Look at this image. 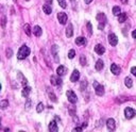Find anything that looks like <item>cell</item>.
I'll list each match as a JSON object with an SVG mask.
<instances>
[{"label": "cell", "instance_id": "cell-23", "mask_svg": "<svg viewBox=\"0 0 136 132\" xmlns=\"http://www.w3.org/2000/svg\"><path fill=\"white\" fill-rule=\"evenodd\" d=\"M125 84H126V86L127 87H132V85H133V81H132V79L130 77H127L126 79H125Z\"/></svg>", "mask_w": 136, "mask_h": 132}, {"label": "cell", "instance_id": "cell-38", "mask_svg": "<svg viewBox=\"0 0 136 132\" xmlns=\"http://www.w3.org/2000/svg\"><path fill=\"white\" fill-rule=\"evenodd\" d=\"M5 22H7V18H5V16L2 17V27L4 28L5 27Z\"/></svg>", "mask_w": 136, "mask_h": 132}, {"label": "cell", "instance_id": "cell-19", "mask_svg": "<svg viewBox=\"0 0 136 132\" xmlns=\"http://www.w3.org/2000/svg\"><path fill=\"white\" fill-rule=\"evenodd\" d=\"M43 11L45 12V13H46L47 15L51 14V12H52V10H51V5H50V4L45 3V4L43 5Z\"/></svg>", "mask_w": 136, "mask_h": 132}, {"label": "cell", "instance_id": "cell-4", "mask_svg": "<svg viewBox=\"0 0 136 132\" xmlns=\"http://www.w3.org/2000/svg\"><path fill=\"white\" fill-rule=\"evenodd\" d=\"M135 114H136L135 113V110L132 109V108H126V109H125V115H126V117L128 119L133 118L135 116Z\"/></svg>", "mask_w": 136, "mask_h": 132}, {"label": "cell", "instance_id": "cell-9", "mask_svg": "<svg viewBox=\"0 0 136 132\" xmlns=\"http://www.w3.org/2000/svg\"><path fill=\"white\" fill-rule=\"evenodd\" d=\"M79 78H80L79 70H78V69H74V70L72 71L71 77H70V81H71V82H77V81L79 80Z\"/></svg>", "mask_w": 136, "mask_h": 132}, {"label": "cell", "instance_id": "cell-30", "mask_svg": "<svg viewBox=\"0 0 136 132\" xmlns=\"http://www.w3.org/2000/svg\"><path fill=\"white\" fill-rule=\"evenodd\" d=\"M0 104H1V108L2 109H5L7 107H9V101L8 100H1V102H0Z\"/></svg>", "mask_w": 136, "mask_h": 132}, {"label": "cell", "instance_id": "cell-42", "mask_svg": "<svg viewBox=\"0 0 136 132\" xmlns=\"http://www.w3.org/2000/svg\"><path fill=\"white\" fill-rule=\"evenodd\" d=\"M45 1H46L47 4H50V5L52 4V0H45Z\"/></svg>", "mask_w": 136, "mask_h": 132}, {"label": "cell", "instance_id": "cell-17", "mask_svg": "<svg viewBox=\"0 0 136 132\" xmlns=\"http://www.w3.org/2000/svg\"><path fill=\"white\" fill-rule=\"evenodd\" d=\"M97 20L99 21V23H105L106 22V16L103 13H99L97 15Z\"/></svg>", "mask_w": 136, "mask_h": 132}, {"label": "cell", "instance_id": "cell-11", "mask_svg": "<svg viewBox=\"0 0 136 132\" xmlns=\"http://www.w3.org/2000/svg\"><path fill=\"white\" fill-rule=\"evenodd\" d=\"M48 128H49V131H51V132H57L58 131V127H57V124L55 121L50 122Z\"/></svg>", "mask_w": 136, "mask_h": 132}, {"label": "cell", "instance_id": "cell-20", "mask_svg": "<svg viewBox=\"0 0 136 132\" xmlns=\"http://www.w3.org/2000/svg\"><path fill=\"white\" fill-rule=\"evenodd\" d=\"M96 69L98 70V71H100V70H102V68L104 67V63H103V61L102 60H98L97 61V63H96Z\"/></svg>", "mask_w": 136, "mask_h": 132}, {"label": "cell", "instance_id": "cell-40", "mask_svg": "<svg viewBox=\"0 0 136 132\" xmlns=\"http://www.w3.org/2000/svg\"><path fill=\"white\" fill-rule=\"evenodd\" d=\"M82 130H83V127H75L73 129V131H82Z\"/></svg>", "mask_w": 136, "mask_h": 132}, {"label": "cell", "instance_id": "cell-14", "mask_svg": "<svg viewBox=\"0 0 136 132\" xmlns=\"http://www.w3.org/2000/svg\"><path fill=\"white\" fill-rule=\"evenodd\" d=\"M50 80H51V84L52 85H61L62 84V79L61 78H58V77L52 76Z\"/></svg>", "mask_w": 136, "mask_h": 132}, {"label": "cell", "instance_id": "cell-16", "mask_svg": "<svg viewBox=\"0 0 136 132\" xmlns=\"http://www.w3.org/2000/svg\"><path fill=\"white\" fill-rule=\"evenodd\" d=\"M33 32H34V35H35V36L39 37L40 35H42V33H43V30H42V28H40L39 26H35L34 29H33Z\"/></svg>", "mask_w": 136, "mask_h": 132}, {"label": "cell", "instance_id": "cell-3", "mask_svg": "<svg viewBox=\"0 0 136 132\" xmlns=\"http://www.w3.org/2000/svg\"><path fill=\"white\" fill-rule=\"evenodd\" d=\"M66 95H67V98H68V101H69V102H71L72 104L77 102V100H78V98H77V95L74 94V92H73V91H71V89H69V91H67Z\"/></svg>", "mask_w": 136, "mask_h": 132}, {"label": "cell", "instance_id": "cell-12", "mask_svg": "<svg viewBox=\"0 0 136 132\" xmlns=\"http://www.w3.org/2000/svg\"><path fill=\"white\" fill-rule=\"evenodd\" d=\"M95 51H96L98 55H103V53L105 52V48H104V46L103 45H101V44H98V45H96V47H95Z\"/></svg>", "mask_w": 136, "mask_h": 132}, {"label": "cell", "instance_id": "cell-34", "mask_svg": "<svg viewBox=\"0 0 136 132\" xmlns=\"http://www.w3.org/2000/svg\"><path fill=\"white\" fill-rule=\"evenodd\" d=\"M86 25H87V29H88V33H89V35H92V34H93V28H92V23H90L89 21H88V22L86 23Z\"/></svg>", "mask_w": 136, "mask_h": 132}, {"label": "cell", "instance_id": "cell-22", "mask_svg": "<svg viewBox=\"0 0 136 132\" xmlns=\"http://www.w3.org/2000/svg\"><path fill=\"white\" fill-rule=\"evenodd\" d=\"M17 77H18L19 79L21 80L22 85H23V86H26V85H27V83H28V81H27V79H26V78L22 76V74H21V73H19V71H18V73H17Z\"/></svg>", "mask_w": 136, "mask_h": 132}, {"label": "cell", "instance_id": "cell-36", "mask_svg": "<svg viewBox=\"0 0 136 132\" xmlns=\"http://www.w3.org/2000/svg\"><path fill=\"white\" fill-rule=\"evenodd\" d=\"M26 107H27V109H30V107H31V100H30V99H28V100H27Z\"/></svg>", "mask_w": 136, "mask_h": 132}, {"label": "cell", "instance_id": "cell-27", "mask_svg": "<svg viewBox=\"0 0 136 132\" xmlns=\"http://www.w3.org/2000/svg\"><path fill=\"white\" fill-rule=\"evenodd\" d=\"M120 13H121V10H120L119 7H114V8H113V14H114V15L118 16Z\"/></svg>", "mask_w": 136, "mask_h": 132}, {"label": "cell", "instance_id": "cell-26", "mask_svg": "<svg viewBox=\"0 0 136 132\" xmlns=\"http://www.w3.org/2000/svg\"><path fill=\"white\" fill-rule=\"evenodd\" d=\"M23 29H25V32H26V34L28 35V36H30V35H31V29H30V25H29V23H26V25L23 26Z\"/></svg>", "mask_w": 136, "mask_h": 132}, {"label": "cell", "instance_id": "cell-43", "mask_svg": "<svg viewBox=\"0 0 136 132\" xmlns=\"http://www.w3.org/2000/svg\"><path fill=\"white\" fill-rule=\"evenodd\" d=\"M92 1H93V0H85V3H86V4H89Z\"/></svg>", "mask_w": 136, "mask_h": 132}, {"label": "cell", "instance_id": "cell-24", "mask_svg": "<svg viewBox=\"0 0 136 132\" xmlns=\"http://www.w3.org/2000/svg\"><path fill=\"white\" fill-rule=\"evenodd\" d=\"M47 92H48V95H49L50 99H51L52 101H54V102H56V101H57L56 96H55L54 94H53V92H52V91H50V88H47Z\"/></svg>", "mask_w": 136, "mask_h": 132}, {"label": "cell", "instance_id": "cell-7", "mask_svg": "<svg viewBox=\"0 0 136 132\" xmlns=\"http://www.w3.org/2000/svg\"><path fill=\"white\" fill-rule=\"evenodd\" d=\"M106 127L110 131H114L116 129V124H115V121L113 118H109L106 121Z\"/></svg>", "mask_w": 136, "mask_h": 132}, {"label": "cell", "instance_id": "cell-41", "mask_svg": "<svg viewBox=\"0 0 136 132\" xmlns=\"http://www.w3.org/2000/svg\"><path fill=\"white\" fill-rule=\"evenodd\" d=\"M132 36H133V38H136V30H134L132 32Z\"/></svg>", "mask_w": 136, "mask_h": 132}, {"label": "cell", "instance_id": "cell-21", "mask_svg": "<svg viewBox=\"0 0 136 132\" xmlns=\"http://www.w3.org/2000/svg\"><path fill=\"white\" fill-rule=\"evenodd\" d=\"M75 44H77V45H79V46H81V45H85V44H86V39H85V37H82V36L77 37V38H75Z\"/></svg>", "mask_w": 136, "mask_h": 132}, {"label": "cell", "instance_id": "cell-44", "mask_svg": "<svg viewBox=\"0 0 136 132\" xmlns=\"http://www.w3.org/2000/svg\"><path fill=\"white\" fill-rule=\"evenodd\" d=\"M121 2H122L123 4H127V3H128V0H121Z\"/></svg>", "mask_w": 136, "mask_h": 132}, {"label": "cell", "instance_id": "cell-10", "mask_svg": "<svg viewBox=\"0 0 136 132\" xmlns=\"http://www.w3.org/2000/svg\"><path fill=\"white\" fill-rule=\"evenodd\" d=\"M66 73H67V68L65 67V66H63V65H60L57 67V69H56L57 76H65V75H66Z\"/></svg>", "mask_w": 136, "mask_h": 132}, {"label": "cell", "instance_id": "cell-32", "mask_svg": "<svg viewBox=\"0 0 136 132\" xmlns=\"http://www.w3.org/2000/svg\"><path fill=\"white\" fill-rule=\"evenodd\" d=\"M86 86H87V81L84 79L83 81H81V89L83 91V89H85V88H86Z\"/></svg>", "mask_w": 136, "mask_h": 132}, {"label": "cell", "instance_id": "cell-2", "mask_svg": "<svg viewBox=\"0 0 136 132\" xmlns=\"http://www.w3.org/2000/svg\"><path fill=\"white\" fill-rule=\"evenodd\" d=\"M94 87H95V92L98 96H103L104 95V87L103 85L99 84L97 81H94Z\"/></svg>", "mask_w": 136, "mask_h": 132}, {"label": "cell", "instance_id": "cell-8", "mask_svg": "<svg viewBox=\"0 0 136 132\" xmlns=\"http://www.w3.org/2000/svg\"><path fill=\"white\" fill-rule=\"evenodd\" d=\"M51 53H52L53 58H54V61H55L56 63L60 62V59H58V57H57V46H56V45H53V46L51 47Z\"/></svg>", "mask_w": 136, "mask_h": 132}, {"label": "cell", "instance_id": "cell-35", "mask_svg": "<svg viewBox=\"0 0 136 132\" xmlns=\"http://www.w3.org/2000/svg\"><path fill=\"white\" fill-rule=\"evenodd\" d=\"M12 55H13V51H12V49H7V57L11 58Z\"/></svg>", "mask_w": 136, "mask_h": 132}, {"label": "cell", "instance_id": "cell-46", "mask_svg": "<svg viewBox=\"0 0 136 132\" xmlns=\"http://www.w3.org/2000/svg\"><path fill=\"white\" fill-rule=\"evenodd\" d=\"M26 1H29V0H26Z\"/></svg>", "mask_w": 136, "mask_h": 132}, {"label": "cell", "instance_id": "cell-45", "mask_svg": "<svg viewBox=\"0 0 136 132\" xmlns=\"http://www.w3.org/2000/svg\"><path fill=\"white\" fill-rule=\"evenodd\" d=\"M71 1H72V2H73V1H74V0H71Z\"/></svg>", "mask_w": 136, "mask_h": 132}, {"label": "cell", "instance_id": "cell-25", "mask_svg": "<svg viewBox=\"0 0 136 132\" xmlns=\"http://www.w3.org/2000/svg\"><path fill=\"white\" fill-rule=\"evenodd\" d=\"M127 20V14L126 13H120L118 15V21L119 22H125Z\"/></svg>", "mask_w": 136, "mask_h": 132}, {"label": "cell", "instance_id": "cell-13", "mask_svg": "<svg viewBox=\"0 0 136 132\" xmlns=\"http://www.w3.org/2000/svg\"><path fill=\"white\" fill-rule=\"evenodd\" d=\"M120 67H119V66H118L117 64H112L111 65V71H112V73H113L114 75H119L120 74Z\"/></svg>", "mask_w": 136, "mask_h": 132}, {"label": "cell", "instance_id": "cell-37", "mask_svg": "<svg viewBox=\"0 0 136 132\" xmlns=\"http://www.w3.org/2000/svg\"><path fill=\"white\" fill-rule=\"evenodd\" d=\"M131 73H132L134 76H136V66H134V67L131 68Z\"/></svg>", "mask_w": 136, "mask_h": 132}, {"label": "cell", "instance_id": "cell-18", "mask_svg": "<svg viewBox=\"0 0 136 132\" xmlns=\"http://www.w3.org/2000/svg\"><path fill=\"white\" fill-rule=\"evenodd\" d=\"M30 92H31V87H29V86H23L22 92H21V95L23 96V97L28 98V97H29V94H30Z\"/></svg>", "mask_w": 136, "mask_h": 132}, {"label": "cell", "instance_id": "cell-29", "mask_svg": "<svg viewBox=\"0 0 136 132\" xmlns=\"http://www.w3.org/2000/svg\"><path fill=\"white\" fill-rule=\"evenodd\" d=\"M43 110H44V104H43V102H39L36 107V112L40 113V112H43Z\"/></svg>", "mask_w": 136, "mask_h": 132}, {"label": "cell", "instance_id": "cell-1", "mask_svg": "<svg viewBox=\"0 0 136 132\" xmlns=\"http://www.w3.org/2000/svg\"><path fill=\"white\" fill-rule=\"evenodd\" d=\"M29 55H30V48H29L27 45H22L18 50L17 58H18V60H25Z\"/></svg>", "mask_w": 136, "mask_h": 132}, {"label": "cell", "instance_id": "cell-5", "mask_svg": "<svg viewBox=\"0 0 136 132\" xmlns=\"http://www.w3.org/2000/svg\"><path fill=\"white\" fill-rule=\"evenodd\" d=\"M109 43L111 44V46H116L118 44V37L116 36V34L114 33L109 34Z\"/></svg>", "mask_w": 136, "mask_h": 132}, {"label": "cell", "instance_id": "cell-28", "mask_svg": "<svg viewBox=\"0 0 136 132\" xmlns=\"http://www.w3.org/2000/svg\"><path fill=\"white\" fill-rule=\"evenodd\" d=\"M58 4H60V7L63 8V9H66L67 7V3H66V0H57Z\"/></svg>", "mask_w": 136, "mask_h": 132}, {"label": "cell", "instance_id": "cell-15", "mask_svg": "<svg viewBox=\"0 0 136 132\" xmlns=\"http://www.w3.org/2000/svg\"><path fill=\"white\" fill-rule=\"evenodd\" d=\"M73 35V28L71 23H68V26L66 28V36L67 37H71Z\"/></svg>", "mask_w": 136, "mask_h": 132}, {"label": "cell", "instance_id": "cell-6", "mask_svg": "<svg viewBox=\"0 0 136 132\" xmlns=\"http://www.w3.org/2000/svg\"><path fill=\"white\" fill-rule=\"evenodd\" d=\"M57 19L60 21L61 25H65V23L67 22V15L66 13H64V12H60V13L57 14Z\"/></svg>", "mask_w": 136, "mask_h": 132}, {"label": "cell", "instance_id": "cell-39", "mask_svg": "<svg viewBox=\"0 0 136 132\" xmlns=\"http://www.w3.org/2000/svg\"><path fill=\"white\" fill-rule=\"evenodd\" d=\"M104 25H105V23H99V25H98V29L99 30H102L104 28Z\"/></svg>", "mask_w": 136, "mask_h": 132}, {"label": "cell", "instance_id": "cell-33", "mask_svg": "<svg viewBox=\"0 0 136 132\" xmlns=\"http://www.w3.org/2000/svg\"><path fill=\"white\" fill-rule=\"evenodd\" d=\"M74 56H75V51H74L73 49H71V50L68 52V58H69V59H73Z\"/></svg>", "mask_w": 136, "mask_h": 132}, {"label": "cell", "instance_id": "cell-31", "mask_svg": "<svg viewBox=\"0 0 136 132\" xmlns=\"http://www.w3.org/2000/svg\"><path fill=\"white\" fill-rule=\"evenodd\" d=\"M80 64H81L82 66L86 65V59H85L84 56H81V57H80Z\"/></svg>", "mask_w": 136, "mask_h": 132}]
</instances>
